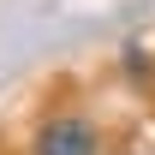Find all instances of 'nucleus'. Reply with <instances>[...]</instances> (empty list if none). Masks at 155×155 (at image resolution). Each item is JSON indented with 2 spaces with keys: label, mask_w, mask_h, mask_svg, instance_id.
<instances>
[{
  "label": "nucleus",
  "mask_w": 155,
  "mask_h": 155,
  "mask_svg": "<svg viewBox=\"0 0 155 155\" xmlns=\"http://www.w3.org/2000/svg\"><path fill=\"white\" fill-rule=\"evenodd\" d=\"M30 155H101V131L84 114H54L30 137Z\"/></svg>",
  "instance_id": "f257e3e1"
},
{
  "label": "nucleus",
  "mask_w": 155,
  "mask_h": 155,
  "mask_svg": "<svg viewBox=\"0 0 155 155\" xmlns=\"http://www.w3.org/2000/svg\"><path fill=\"white\" fill-rule=\"evenodd\" d=\"M125 72H149V60H143V48H137V42L125 48Z\"/></svg>",
  "instance_id": "f03ea898"
}]
</instances>
